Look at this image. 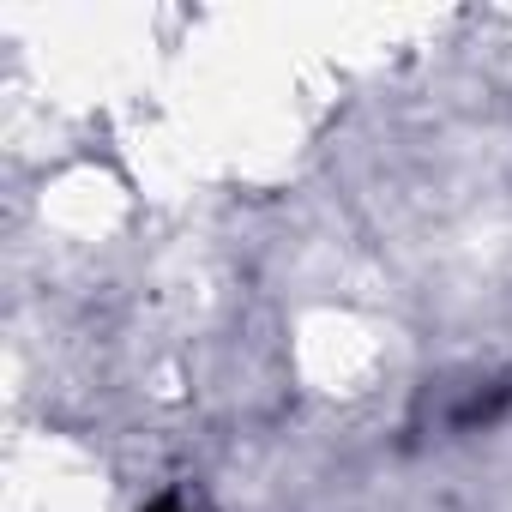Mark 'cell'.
<instances>
[{
  "instance_id": "6da1fadb",
  "label": "cell",
  "mask_w": 512,
  "mask_h": 512,
  "mask_svg": "<svg viewBox=\"0 0 512 512\" xmlns=\"http://www.w3.org/2000/svg\"><path fill=\"white\" fill-rule=\"evenodd\" d=\"M145 512H187V500H181V494H157Z\"/></svg>"
}]
</instances>
